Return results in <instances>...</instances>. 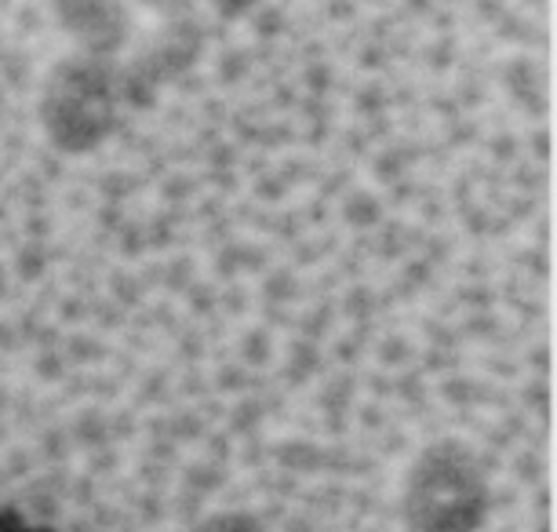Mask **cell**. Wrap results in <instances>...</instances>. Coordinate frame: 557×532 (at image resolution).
Returning <instances> with one entry per match:
<instances>
[{"label":"cell","instance_id":"cell-1","mask_svg":"<svg viewBox=\"0 0 557 532\" xmlns=\"http://www.w3.org/2000/svg\"><path fill=\"white\" fill-rule=\"evenodd\" d=\"M0 532H554V0H0Z\"/></svg>","mask_w":557,"mask_h":532}]
</instances>
